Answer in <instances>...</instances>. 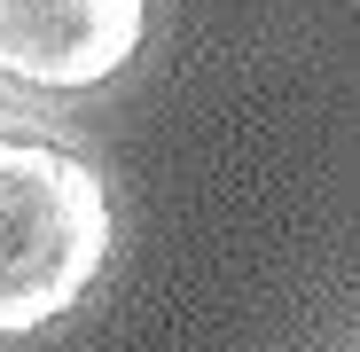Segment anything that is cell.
Segmentation results:
<instances>
[{
	"label": "cell",
	"mask_w": 360,
	"mask_h": 352,
	"mask_svg": "<svg viewBox=\"0 0 360 352\" xmlns=\"http://www.w3.org/2000/svg\"><path fill=\"white\" fill-rule=\"evenodd\" d=\"M102 181L55 141L0 133V329H39L102 274Z\"/></svg>",
	"instance_id": "cell-1"
},
{
	"label": "cell",
	"mask_w": 360,
	"mask_h": 352,
	"mask_svg": "<svg viewBox=\"0 0 360 352\" xmlns=\"http://www.w3.org/2000/svg\"><path fill=\"white\" fill-rule=\"evenodd\" d=\"M141 47V0H0V79L79 94L126 71Z\"/></svg>",
	"instance_id": "cell-2"
}]
</instances>
